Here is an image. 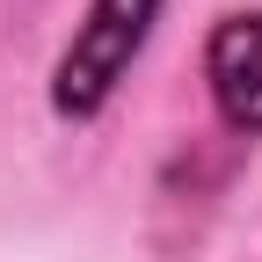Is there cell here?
I'll return each instance as SVG.
<instances>
[{"label": "cell", "instance_id": "cell-1", "mask_svg": "<svg viewBox=\"0 0 262 262\" xmlns=\"http://www.w3.org/2000/svg\"><path fill=\"white\" fill-rule=\"evenodd\" d=\"M153 15H160V0H95L88 22H80V37H73V51L58 58V88H51V102H58L66 117L102 110L110 88L124 80V66L139 58Z\"/></svg>", "mask_w": 262, "mask_h": 262}, {"label": "cell", "instance_id": "cell-2", "mask_svg": "<svg viewBox=\"0 0 262 262\" xmlns=\"http://www.w3.org/2000/svg\"><path fill=\"white\" fill-rule=\"evenodd\" d=\"M211 95L233 131H262V15H226L211 37Z\"/></svg>", "mask_w": 262, "mask_h": 262}]
</instances>
